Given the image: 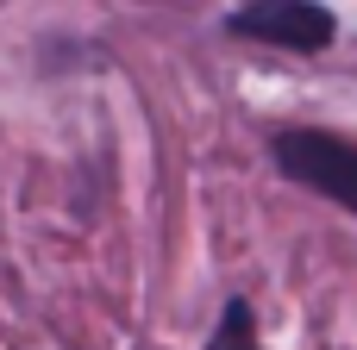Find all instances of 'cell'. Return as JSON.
Returning a JSON list of instances; mask_svg holds the SVG:
<instances>
[{
  "label": "cell",
  "instance_id": "obj_1",
  "mask_svg": "<svg viewBox=\"0 0 357 350\" xmlns=\"http://www.w3.org/2000/svg\"><path fill=\"white\" fill-rule=\"evenodd\" d=\"M276 163L289 182H301V188L339 200L345 213H357V144L333 138V132H282Z\"/></svg>",
  "mask_w": 357,
  "mask_h": 350
},
{
  "label": "cell",
  "instance_id": "obj_3",
  "mask_svg": "<svg viewBox=\"0 0 357 350\" xmlns=\"http://www.w3.org/2000/svg\"><path fill=\"white\" fill-rule=\"evenodd\" d=\"M213 350H257V338H251V307H245V301H232V307H226Z\"/></svg>",
  "mask_w": 357,
  "mask_h": 350
},
{
  "label": "cell",
  "instance_id": "obj_2",
  "mask_svg": "<svg viewBox=\"0 0 357 350\" xmlns=\"http://www.w3.org/2000/svg\"><path fill=\"white\" fill-rule=\"evenodd\" d=\"M226 25H232L238 38H257V44H276V50H301V56L326 50L333 31H339L320 0H251V6H238Z\"/></svg>",
  "mask_w": 357,
  "mask_h": 350
}]
</instances>
